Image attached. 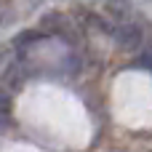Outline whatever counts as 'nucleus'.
Here are the masks:
<instances>
[{
  "label": "nucleus",
  "instance_id": "nucleus-1",
  "mask_svg": "<svg viewBox=\"0 0 152 152\" xmlns=\"http://www.w3.org/2000/svg\"><path fill=\"white\" fill-rule=\"evenodd\" d=\"M115 37H118V43H120L123 48H136V45L142 43V29H139L136 24L126 21V24H120V27L115 29Z\"/></svg>",
  "mask_w": 152,
  "mask_h": 152
},
{
  "label": "nucleus",
  "instance_id": "nucleus-2",
  "mask_svg": "<svg viewBox=\"0 0 152 152\" xmlns=\"http://www.w3.org/2000/svg\"><path fill=\"white\" fill-rule=\"evenodd\" d=\"M45 27H53V35H59V37H64V40H69V43L77 40V37H75V27H72V21H69L67 16H61V13L48 16V19H45Z\"/></svg>",
  "mask_w": 152,
  "mask_h": 152
},
{
  "label": "nucleus",
  "instance_id": "nucleus-3",
  "mask_svg": "<svg viewBox=\"0 0 152 152\" xmlns=\"http://www.w3.org/2000/svg\"><path fill=\"white\" fill-rule=\"evenodd\" d=\"M11 107H13L11 94H8L5 88H0V115H8V112H11Z\"/></svg>",
  "mask_w": 152,
  "mask_h": 152
},
{
  "label": "nucleus",
  "instance_id": "nucleus-4",
  "mask_svg": "<svg viewBox=\"0 0 152 152\" xmlns=\"http://www.w3.org/2000/svg\"><path fill=\"white\" fill-rule=\"evenodd\" d=\"M136 64H139V67H147V69H152V48L147 51V53H142V59H139Z\"/></svg>",
  "mask_w": 152,
  "mask_h": 152
},
{
  "label": "nucleus",
  "instance_id": "nucleus-5",
  "mask_svg": "<svg viewBox=\"0 0 152 152\" xmlns=\"http://www.w3.org/2000/svg\"><path fill=\"white\" fill-rule=\"evenodd\" d=\"M5 128V115H0V131Z\"/></svg>",
  "mask_w": 152,
  "mask_h": 152
}]
</instances>
